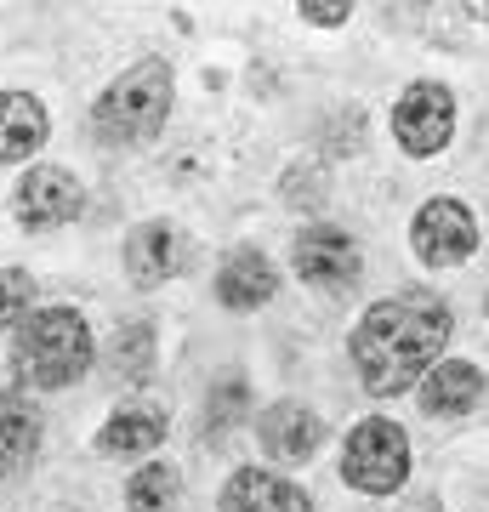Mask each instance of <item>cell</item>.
<instances>
[{
	"label": "cell",
	"instance_id": "cell-3",
	"mask_svg": "<svg viewBox=\"0 0 489 512\" xmlns=\"http://www.w3.org/2000/svg\"><path fill=\"white\" fill-rule=\"evenodd\" d=\"M165 114H171V69L137 63L97 97V137L109 148H143L165 131Z\"/></svg>",
	"mask_w": 489,
	"mask_h": 512
},
{
	"label": "cell",
	"instance_id": "cell-11",
	"mask_svg": "<svg viewBox=\"0 0 489 512\" xmlns=\"http://www.w3.org/2000/svg\"><path fill=\"white\" fill-rule=\"evenodd\" d=\"M222 512H313V501L296 490L290 478L245 467V473L228 478V490H222Z\"/></svg>",
	"mask_w": 489,
	"mask_h": 512
},
{
	"label": "cell",
	"instance_id": "cell-10",
	"mask_svg": "<svg viewBox=\"0 0 489 512\" xmlns=\"http://www.w3.org/2000/svg\"><path fill=\"white\" fill-rule=\"evenodd\" d=\"M256 439H262L268 456L302 461V456L319 450L325 427H319V416H313L308 404H273V410H262V421H256Z\"/></svg>",
	"mask_w": 489,
	"mask_h": 512
},
{
	"label": "cell",
	"instance_id": "cell-13",
	"mask_svg": "<svg viewBox=\"0 0 489 512\" xmlns=\"http://www.w3.org/2000/svg\"><path fill=\"white\" fill-rule=\"evenodd\" d=\"M46 143V109L29 92H0V165L29 160Z\"/></svg>",
	"mask_w": 489,
	"mask_h": 512
},
{
	"label": "cell",
	"instance_id": "cell-15",
	"mask_svg": "<svg viewBox=\"0 0 489 512\" xmlns=\"http://www.w3.org/2000/svg\"><path fill=\"white\" fill-rule=\"evenodd\" d=\"M40 450V421L35 410L18 399V393H6L0 387V478L18 473V467H29Z\"/></svg>",
	"mask_w": 489,
	"mask_h": 512
},
{
	"label": "cell",
	"instance_id": "cell-23",
	"mask_svg": "<svg viewBox=\"0 0 489 512\" xmlns=\"http://www.w3.org/2000/svg\"><path fill=\"white\" fill-rule=\"evenodd\" d=\"M467 18H478V23H489V6H467Z\"/></svg>",
	"mask_w": 489,
	"mask_h": 512
},
{
	"label": "cell",
	"instance_id": "cell-17",
	"mask_svg": "<svg viewBox=\"0 0 489 512\" xmlns=\"http://www.w3.org/2000/svg\"><path fill=\"white\" fill-rule=\"evenodd\" d=\"M177 490H182V478H177V467H143V473L131 478V490H126V501H131V512H165L171 501H177Z\"/></svg>",
	"mask_w": 489,
	"mask_h": 512
},
{
	"label": "cell",
	"instance_id": "cell-1",
	"mask_svg": "<svg viewBox=\"0 0 489 512\" xmlns=\"http://www.w3.org/2000/svg\"><path fill=\"white\" fill-rule=\"evenodd\" d=\"M450 342V308L427 291H399L376 302L353 330V370L376 399H393L410 382H427L433 359Z\"/></svg>",
	"mask_w": 489,
	"mask_h": 512
},
{
	"label": "cell",
	"instance_id": "cell-2",
	"mask_svg": "<svg viewBox=\"0 0 489 512\" xmlns=\"http://www.w3.org/2000/svg\"><path fill=\"white\" fill-rule=\"evenodd\" d=\"M18 382L29 387H69L91 370V330L74 308H40L18 325L12 342Z\"/></svg>",
	"mask_w": 489,
	"mask_h": 512
},
{
	"label": "cell",
	"instance_id": "cell-4",
	"mask_svg": "<svg viewBox=\"0 0 489 512\" xmlns=\"http://www.w3.org/2000/svg\"><path fill=\"white\" fill-rule=\"evenodd\" d=\"M410 473V439H404V427L393 421H359L353 433H347V450H342V478L353 490L364 495H393Z\"/></svg>",
	"mask_w": 489,
	"mask_h": 512
},
{
	"label": "cell",
	"instance_id": "cell-12",
	"mask_svg": "<svg viewBox=\"0 0 489 512\" xmlns=\"http://www.w3.org/2000/svg\"><path fill=\"white\" fill-rule=\"evenodd\" d=\"M273 291H279V279H273V262L262 251H234L217 268V302L222 308H262Z\"/></svg>",
	"mask_w": 489,
	"mask_h": 512
},
{
	"label": "cell",
	"instance_id": "cell-22",
	"mask_svg": "<svg viewBox=\"0 0 489 512\" xmlns=\"http://www.w3.org/2000/svg\"><path fill=\"white\" fill-rule=\"evenodd\" d=\"M285 194H308V205H319V194H325V183H319V177L308 171V177H290V183H285Z\"/></svg>",
	"mask_w": 489,
	"mask_h": 512
},
{
	"label": "cell",
	"instance_id": "cell-5",
	"mask_svg": "<svg viewBox=\"0 0 489 512\" xmlns=\"http://www.w3.org/2000/svg\"><path fill=\"white\" fill-rule=\"evenodd\" d=\"M455 131V97L433 80H421L410 92L393 103V137H399L404 154H416V160H433L438 148L450 143Z\"/></svg>",
	"mask_w": 489,
	"mask_h": 512
},
{
	"label": "cell",
	"instance_id": "cell-9",
	"mask_svg": "<svg viewBox=\"0 0 489 512\" xmlns=\"http://www.w3.org/2000/svg\"><path fill=\"white\" fill-rule=\"evenodd\" d=\"M182 268V239L171 222H143V228H131L126 239V274L131 285H165V279Z\"/></svg>",
	"mask_w": 489,
	"mask_h": 512
},
{
	"label": "cell",
	"instance_id": "cell-16",
	"mask_svg": "<svg viewBox=\"0 0 489 512\" xmlns=\"http://www.w3.org/2000/svg\"><path fill=\"white\" fill-rule=\"evenodd\" d=\"M160 439H165V416L160 410H114L97 444H103L109 456H137V450H154Z\"/></svg>",
	"mask_w": 489,
	"mask_h": 512
},
{
	"label": "cell",
	"instance_id": "cell-18",
	"mask_svg": "<svg viewBox=\"0 0 489 512\" xmlns=\"http://www.w3.org/2000/svg\"><path fill=\"white\" fill-rule=\"evenodd\" d=\"M148 365H154V330H148V325H126V330H120V342H114V370H120L126 382H143Z\"/></svg>",
	"mask_w": 489,
	"mask_h": 512
},
{
	"label": "cell",
	"instance_id": "cell-20",
	"mask_svg": "<svg viewBox=\"0 0 489 512\" xmlns=\"http://www.w3.org/2000/svg\"><path fill=\"white\" fill-rule=\"evenodd\" d=\"M239 410H245V387H239V382H222V393L211 399V427L222 433V427H228Z\"/></svg>",
	"mask_w": 489,
	"mask_h": 512
},
{
	"label": "cell",
	"instance_id": "cell-21",
	"mask_svg": "<svg viewBox=\"0 0 489 512\" xmlns=\"http://www.w3.org/2000/svg\"><path fill=\"white\" fill-rule=\"evenodd\" d=\"M296 18H308V23H342V18H353V6H342V0H336V6H319V0H302V6H296Z\"/></svg>",
	"mask_w": 489,
	"mask_h": 512
},
{
	"label": "cell",
	"instance_id": "cell-8",
	"mask_svg": "<svg viewBox=\"0 0 489 512\" xmlns=\"http://www.w3.org/2000/svg\"><path fill=\"white\" fill-rule=\"evenodd\" d=\"M296 274L308 279V285H353L359 279V251H353V239L342 228H302L296 239Z\"/></svg>",
	"mask_w": 489,
	"mask_h": 512
},
{
	"label": "cell",
	"instance_id": "cell-6",
	"mask_svg": "<svg viewBox=\"0 0 489 512\" xmlns=\"http://www.w3.org/2000/svg\"><path fill=\"white\" fill-rule=\"evenodd\" d=\"M478 245V222L461 200H427L416 217V256L427 268H455Z\"/></svg>",
	"mask_w": 489,
	"mask_h": 512
},
{
	"label": "cell",
	"instance_id": "cell-14",
	"mask_svg": "<svg viewBox=\"0 0 489 512\" xmlns=\"http://www.w3.org/2000/svg\"><path fill=\"white\" fill-rule=\"evenodd\" d=\"M478 399H484V376L472 365H461V359L433 365L427 382H421V410H427V416H467Z\"/></svg>",
	"mask_w": 489,
	"mask_h": 512
},
{
	"label": "cell",
	"instance_id": "cell-19",
	"mask_svg": "<svg viewBox=\"0 0 489 512\" xmlns=\"http://www.w3.org/2000/svg\"><path fill=\"white\" fill-rule=\"evenodd\" d=\"M29 291H35V285H29V274H23V268H6V274H0V319L29 313Z\"/></svg>",
	"mask_w": 489,
	"mask_h": 512
},
{
	"label": "cell",
	"instance_id": "cell-7",
	"mask_svg": "<svg viewBox=\"0 0 489 512\" xmlns=\"http://www.w3.org/2000/svg\"><path fill=\"white\" fill-rule=\"evenodd\" d=\"M80 217V183L57 165H35L18 188V222L23 228H63Z\"/></svg>",
	"mask_w": 489,
	"mask_h": 512
}]
</instances>
